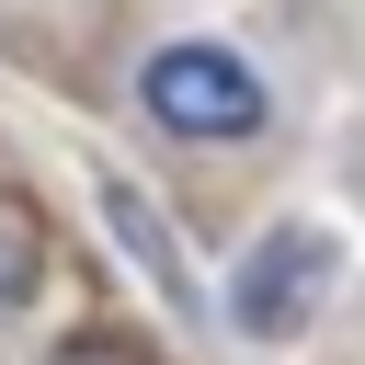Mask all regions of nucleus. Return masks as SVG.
Listing matches in <instances>:
<instances>
[{
    "label": "nucleus",
    "instance_id": "obj_3",
    "mask_svg": "<svg viewBox=\"0 0 365 365\" xmlns=\"http://www.w3.org/2000/svg\"><path fill=\"white\" fill-rule=\"evenodd\" d=\"M11 297H23V240L0 228V308H11Z\"/></svg>",
    "mask_w": 365,
    "mask_h": 365
},
{
    "label": "nucleus",
    "instance_id": "obj_2",
    "mask_svg": "<svg viewBox=\"0 0 365 365\" xmlns=\"http://www.w3.org/2000/svg\"><path fill=\"white\" fill-rule=\"evenodd\" d=\"M331 262H342V251H331L319 228H274V240L240 262V285H228V319H240L251 342H285V331H297V319L331 297Z\"/></svg>",
    "mask_w": 365,
    "mask_h": 365
},
{
    "label": "nucleus",
    "instance_id": "obj_1",
    "mask_svg": "<svg viewBox=\"0 0 365 365\" xmlns=\"http://www.w3.org/2000/svg\"><path fill=\"white\" fill-rule=\"evenodd\" d=\"M137 91H148V114H160L171 137H251V125H262V80H251V57H228V46H160Z\"/></svg>",
    "mask_w": 365,
    "mask_h": 365
}]
</instances>
